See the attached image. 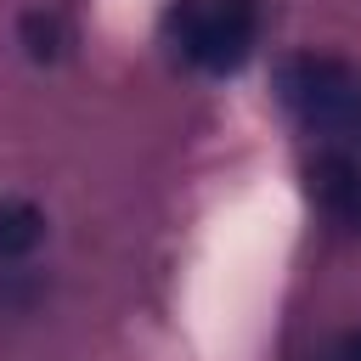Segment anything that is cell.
<instances>
[{
  "mask_svg": "<svg viewBox=\"0 0 361 361\" xmlns=\"http://www.w3.org/2000/svg\"><path fill=\"white\" fill-rule=\"evenodd\" d=\"M276 90H282V102H288V113L299 124H310V130H355L361 85H355L350 62L322 56V51H299V56L282 62Z\"/></svg>",
  "mask_w": 361,
  "mask_h": 361,
  "instance_id": "obj_2",
  "label": "cell"
},
{
  "mask_svg": "<svg viewBox=\"0 0 361 361\" xmlns=\"http://www.w3.org/2000/svg\"><path fill=\"white\" fill-rule=\"evenodd\" d=\"M23 45H28L34 62H51V56H62V45H68V23H62L56 11H28V17H23Z\"/></svg>",
  "mask_w": 361,
  "mask_h": 361,
  "instance_id": "obj_5",
  "label": "cell"
},
{
  "mask_svg": "<svg viewBox=\"0 0 361 361\" xmlns=\"http://www.w3.org/2000/svg\"><path fill=\"white\" fill-rule=\"evenodd\" d=\"M39 237H45V214H39L34 203H23V197H6V203H0V259L34 254Z\"/></svg>",
  "mask_w": 361,
  "mask_h": 361,
  "instance_id": "obj_4",
  "label": "cell"
},
{
  "mask_svg": "<svg viewBox=\"0 0 361 361\" xmlns=\"http://www.w3.org/2000/svg\"><path fill=\"white\" fill-rule=\"evenodd\" d=\"M355 130H361V113H355Z\"/></svg>",
  "mask_w": 361,
  "mask_h": 361,
  "instance_id": "obj_7",
  "label": "cell"
},
{
  "mask_svg": "<svg viewBox=\"0 0 361 361\" xmlns=\"http://www.w3.org/2000/svg\"><path fill=\"white\" fill-rule=\"evenodd\" d=\"M327 361H361V327H355V333H344V338L327 350Z\"/></svg>",
  "mask_w": 361,
  "mask_h": 361,
  "instance_id": "obj_6",
  "label": "cell"
},
{
  "mask_svg": "<svg viewBox=\"0 0 361 361\" xmlns=\"http://www.w3.org/2000/svg\"><path fill=\"white\" fill-rule=\"evenodd\" d=\"M310 197L322 203L327 220L361 231V164L350 152H322L310 158Z\"/></svg>",
  "mask_w": 361,
  "mask_h": 361,
  "instance_id": "obj_3",
  "label": "cell"
},
{
  "mask_svg": "<svg viewBox=\"0 0 361 361\" xmlns=\"http://www.w3.org/2000/svg\"><path fill=\"white\" fill-rule=\"evenodd\" d=\"M169 28H175V45L186 62H197L209 73H237L254 51L259 6L254 0H180Z\"/></svg>",
  "mask_w": 361,
  "mask_h": 361,
  "instance_id": "obj_1",
  "label": "cell"
}]
</instances>
